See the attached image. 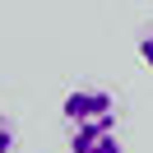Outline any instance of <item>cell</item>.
<instances>
[{"instance_id": "obj_4", "label": "cell", "mask_w": 153, "mask_h": 153, "mask_svg": "<svg viewBox=\"0 0 153 153\" xmlns=\"http://www.w3.org/2000/svg\"><path fill=\"white\" fill-rule=\"evenodd\" d=\"M14 149V125H10V116L0 111V153H10Z\"/></svg>"}, {"instance_id": "obj_3", "label": "cell", "mask_w": 153, "mask_h": 153, "mask_svg": "<svg viewBox=\"0 0 153 153\" xmlns=\"http://www.w3.org/2000/svg\"><path fill=\"white\" fill-rule=\"evenodd\" d=\"M139 60L153 70V23H149V28H139Z\"/></svg>"}, {"instance_id": "obj_2", "label": "cell", "mask_w": 153, "mask_h": 153, "mask_svg": "<svg viewBox=\"0 0 153 153\" xmlns=\"http://www.w3.org/2000/svg\"><path fill=\"white\" fill-rule=\"evenodd\" d=\"M70 153H125L116 125H79L70 130Z\"/></svg>"}, {"instance_id": "obj_1", "label": "cell", "mask_w": 153, "mask_h": 153, "mask_svg": "<svg viewBox=\"0 0 153 153\" xmlns=\"http://www.w3.org/2000/svg\"><path fill=\"white\" fill-rule=\"evenodd\" d=\"M60 116L70 121V130H79V125H116V97L107 88H74L60 102Z\"/></svg>"}]
</instances>
